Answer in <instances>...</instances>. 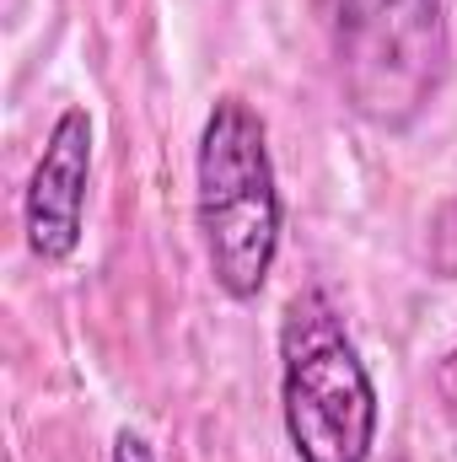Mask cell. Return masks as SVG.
<instances>
[{
	"label": "cell",
	"instance_id": "7a4b0ae2",
	"mask_svg": "<svg viewBox=\"0 0 457 462\" xmlns=\"http://www.w3.org/2000/svg\"><path fill=\"white\" fill-rule=\"evenodd\" d=\"M194 221L205 242L210 280L231 301H253L280 258V178L269 156V129L242 97H216L194 151Z\"/></svg>",
	"mask_w": 457,
	"mask_h": 462
},
{
	"label": "cell",
	"instance_id": "6da1fadb",
	"mask_svg": "<svg viewBox=\"0 0 457 462\" xmlns=\"http://www.w3.org/2000/svg\"><path fill=\"white\" fill-rule=\"evenodd\" d=\"M344 108L398 134L420 124L452 70L447 0H312Z\"/></svg>",
	"mask_w": 457,
	"mask_h": 462
},
{
	"label": "cell",
	"instance_id": "277c9868",
	"mask_svg": "<svg viewBox=\"0 0 457 462\" xmlns=\"http://www.w3.org/2000/svg\"><path fill=\"white\" fill-rule=\"evenodd\" d=\"M87 189H92V114L65 108L43 134V156L22 194L27 247L43 263H65L87 231Z\"/></svg>",
	"mask_w": 457,
	"mask_h": 462
},
{
	"label": "cell",
	"instance_id": "8992f818",
	"mask_svg": "<svg viewBox=\"0 0 457 462\" xmlns=\"http://www.w3.org/2000/svg\"><path fill=\"white\" fill-rule=\"evenodd\" d=\"M436 398L447 403V414H457V349L436 365Z\"/></svg>",
	"mask_w": 457,
	"mask_h": 462
},
{
	"label": "cell",
	"instance_id": "3957f363",
	"mask_svg": "<svg viewBox=\"0 0 457 462\" xmlns=\"http://www.w3.org/2000/svg\"><path fill=\"white\" fill-rule=\"evenodd\" d=\"M280 414L296 462H371L377 387L329 291H296L280 323Z\"/></svg>",
	"mask_w": 457,
	"mask_h": 462
},
{
	"label": "cell",
	"instance_id": "5b68a950",
	"mask_svg": "<svg viewBox=\"0 0 457 462\" xmlns=\"http://www.w3.org/2000/svg\"><path fill=\"white\" fill-rule=\"evenodd\" d=\"M114 462H156V452H151V441H145L140 430H118L114 436Z\"/></svg>",
	"mask_w": 457,
	"mask_h": 462
}]
</instances>
